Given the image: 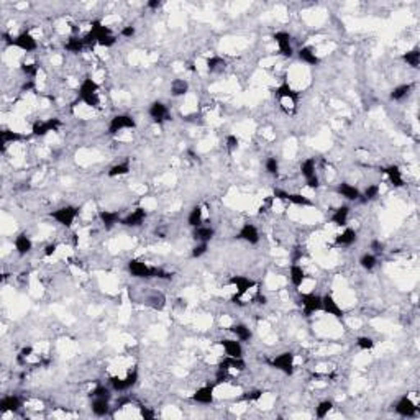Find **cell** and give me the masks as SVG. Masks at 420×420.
I'll list each match as a JSON object with an SVG mask.
<instances>
[{
    "instance_id": "obj_1",
    "label": "cell",
    "mask_w": 420,
    "mask_h": 420,
    "mask_svg": "<svg viewBox=\"0 0 420 420\" xmlns=\"http://www.w3.org/2000/svg\"><path fill=\"white\" fill-rule=\"evenodd\" d=\"M77 100L90 109H98V105H100V85L94 79L85 77L77 89Z\"/></svg>"
},
{
    "instance_id": "obj_2",
    "label": "cell",
    "mask_w": 420,
    "mask_h": 420,
    "mask_svg": "<svg viewBox=\"0 0 420 420\" xmlns=\"http://www.w3.org/2000/svg\"><path fill=\"white\" fill-rule=\"evenodd\" d=\"M4 41L10 46H15V48L22 49L25 52H33L38 48L36 39L30 31H22L17 36H10V35H7V33H4Z\"/></svg>"
},
{
    "instance_id": "obj_3",
    "label": "cell",
    "mask_w": 420,
    "mask_h": 420,
    "mask_svg": "<svg viewBox=\"0 0 420 420\" xmlns=\"http://www.w3.org/2000/svg\"><path fill=\"white\" fill-rule=\"evenodd\" d=\"M79 215V208L76 205H63L51 212V219L56 220L64 228H71Z\"/></svg>"
},
{
    "instance_id": "obj_4",
    "label": "cell",
    "mask_w": 420,
    "mask_h": 420,
    "mask_svg": "<svg viewBox=\"0 0 420 420\" xmlns=\"http://www.w3.org/2000/svg\"><path fill=\"white\" fill-rule=\"evenodd\" d=\"M299 307L302 308L304 317H312L315 312L322 310V295L315 294V292L302 294L299 297Z\"/></svg>"
},
{
    "instance_id": "obj_5",
    "label": "cell",
    "mask_w": 420,
    "mask_h": 420,
    "mask_svg": "<svg viewBox=\"0 0 420 420\" xmlns=\"http://www.w3.org/2000/svg\"><path fill=\"white\" fill-rule=\"evenodd\" d=\"M271 366L274 370H278L281 373H284L286 376H292L294 368H295V354L292 351H284L274 356L271 359Z\"/></svg>"
},
{
    "instance_id": "obj_6",
    "label": "cell",
    "mask_w": 420,
    "mask_h": 420,
    "mask_svg": "<svg viewBox=\"0 0 420 420\" xmlns=\"http://www.w3.org/2000/svg\"><path fill=\"white\" fill-rule=\"evenodd\" d=\"M138 379H140V374H138V370L135 368L133 371H130L125 378H118V376H112L110 378V387L112 391L115 392H125L130 391L131 387H135Z\"/></svg>"
},
{
    "instance_id": "obj_7",
    "label": "cell",
    "mask_w": 420,
    "mask_h": 420,
    "mask_svg": "<svg viewBox=\"0 0 420 420\" xmlns=\"http://www.w3.org/2000/svg\"><path fill=\"white\" fill-rule=\"evenodd\" d=\"M136 128V122L131 115L122 114V115H115L109 123V133L110 135H118L122 133L123 130H135Z\"/></svg>"
},
{
    "instance_id": "obj_8",
    "label": "cell",
    "mask_w": 420,
    "mask_h": 420,
    "mask_svg": "<svg viewBox=\"0 0 420 420\" xmlns=\"http://www.w3.org/2000/svg\"><path fill=\"white\" fill-rule=\"evenodd\" d=\"M127 268H128V273L136 279L154 278V273H156V268L146 265V262L141 261V259H130Z\"/></svg>"
},
{
    "instance_id": "obj_9",
    "label": "cell",
    "mask_w": 420,
    "mask_h": 420,
    "mask_svg": "<svg viewBox=\"0 0 420 420\" xmlns=\"http://www.w3.org/2000/svg\"><path fill=\"white\" fill-rule=\"evenodd\" d=\"M394 412L404 418H412L418 413V407L409 396H402L394 405Z\"/></svg>"
},
{
    "instance_id": "obj_10",
    "label": "cell",
    "mask_w": 420,
    "mask_h": 420,
    "mask_svg": "<svg viewBox=\"0 0 420 420\" xmlns=\"http://www.w3.org/2000/svg\"><path fill=\"white\" fill-rule=\"evenodd\" d=\"M61 120L59 118H48V120H36L31 127V133L35 136H46L51 131H58L61 127Z\"/></svg>"
},
{
    "instance_id": "obj_11",
    "label": "cell",
    "mask_w": 420,
    "mask_h": 420,
    "mask_svg": "<svg viewBox=\"0 0 420 420\" xmlns=\"http://www.w3.org/2000/svg\"><path fill=\"white\" fill-rule=\"evenodd\" d=\"M274 43L278 44L279 52L284 58H292L294 56V48H292V36L287 31H276L273 35Z\"/></svg>"
},
{
    "instance_id": "obj_12",
    "label": "cell",
    "mask_w": 420,
    "mask_h": 420,
    "mask_svg": "<svg viewBox=\"0 0 420 420\" xmlns=\"http://www.w3.org/2000/svg\"><path fill=\"white\" fill-rule=\"evenodd\" d=\"M322 310H324L327 315H332V317L341 320L345 317V310L341 308V305L338 304L332 294H325L322 295Z\"/></svg>"
},
{
    "instance_id": "obj_13",
    "label": "cell",
    "mask_w": 420,
    "mask_h": 420,
    "mask_svg": "<svg viewBox=\"0 0 420 420\" xmlns=\"http://www.w3.org/2000/svg\"><path fill=\"white\" fill-rule=\"evenodd\" d=\"M148 115L151 117V120L156 122V123H163L169 120V109L168 105L161 102V100H154L149 103V109H148Z\"/></svg>"
},
{
    "instance_id": "obj_14",
    "label": "cell",
    "mask_w": 420,
    "mask_h": 420,
    "mask_svg": "<svg viewBox=\"0 0 420 420\" xmlns=\"http://www.w3.org/2000/svg\"><path fill=\"white\" fill-rule=\"evenodd\" d=\"M215 384H205V386H202L199 387L194 394H192V400L197 404H202V405H210V404H214V400H215Z\"/></svg>"
},
{
    "instance_id": "obj_15",
    "label": "cell",
    "mask_w": 420,
    "mask_h": 420,
    "mask_svg": "<svg viewBox=\"0 0 420 420\" xmlns=\"http://www.w3.org/2000/svg\"><path fill=\"white\" fill-rule=\"evenodd\" d=\"M236 238L248 243V245H258L261 236H259V232H258V228H256V225H253V223H245V225L240 228Z\"/></svg>"
},
{
    "instance_id": "obj_16",
    "label": "cell",
    "mask_w": 420,
    "mask_h": 420,
    "mask_svg": "<svg viewBox=\"0 0 420 420\" xmlns=\"http://www.w3.org/2000/svg\"><path fill=\"white\" fill-rule=\"evenodd\" d=\"M146 210H144L143 207H138L135 208L133 212H130L128 215H125L122 217V222H120V225L123 227H130V228H136V227H140L143 225V222L146 220Z\"/></svg>"
},
{
    "instance_id": "obj_17",
    "label": "cell",
    "mask_w": 420,
    "mask_h": 420,
    "mask_svg": "<svg viewBox=\"0 0 420 420\" xmlns=\"http://www.w3.org/2000/svg\"><path fill=\"white\" fill-rule=\"evenodd\" d=\"M274 95L278 98H281V100L282 98H284V100H289L292 105H297V102H299V92L295 90L289 82L279 84L274 90Z\"/></svg>"
},
{
    "instance_id": "obj_18",
    "label": "cell",
    "mask_w": 420,
    "mask_h": 420,
    "mask_svg": "<svg viewBox=\"0 0 420 420\" xmlns=\"http://www.w3.org/2000/svg\"><path fill=\"white\" fill-rule=\"evenodd\" d=\"M220 346L225 351V356H232V358H243V345L240 340L236 338H223L219 341Z\"/></svg>"
},
{
    "instance_id": "obj_19",
    "label": "cell",
    "mask_w": 420,
    "mask_h": 420,
    "mask_svg": "<svg viewBox=\"0 0 420 420\" xmlns=\"http://www.w3.org/2000/svg\"><path fill=\"white\" fill-rule=\"evenodd\" d=\"M230 284L236 287V294L233 297V300H236V299H240L241 295H245L251 287H254V281L246 278V276H233V278L230 279Z\"/></svg>"
},
{
    "instance_id": "obj_20",
    "label": "cell",
    "mask_w": 420,
    "mask_h": 420,
    "mask_svg": "<svg viewBox=\"0 0 420 420\" xmlns=\"http://www.w3.org/2000/svg\"><path fill=\"white\" fill-rule=\"evenodd\" d=\"M383 173L387 176V179H389V182L392 184L394 187H404L405 186V181H404V176H402V171H400V168L397 166V164H391V166H386L381 169Z\"/></svg>"
},
{
    "instance_id": "obj_21",
    "label": "cell",
    "mask_w": 420,
    "mask_h": 420,
    "mask_svg": "<svg viewBox=\"0 0 420 420\" xmlns=\"http://www.w3.org/2000/svg\"><path fill=\"white\" fill-rule=\"evenodd\" d=\"M22 399H20L17 394H9V396H4L0 399V412L7 413V412H12L15 413L22 409Z\"/></svg>"
},
{
    "instance_id": "obj_22",
    "label": "cell",
    "mask_w": 420,
    "mask_h": 420,
    "mask_svg": "<svg viewBox=\"0 0 420 420\" xmlns=\"http://www.w3.org/2000/svg\"><path fill=\"white\" fill-rule=\"evenodd\" d=\"M337 194L341 195L346 200H351V202L359 200V197H361L359 189L356 186H353V184H350V182H340L337 186Z\"/></svg>"
},
{
    "instance_id": "obj_23",
    "label": "cell",
    "mask_w": 420,
    "mask_h": 420,
    "mask_svg": "<svg viewBox=\"0 0 420 420\" xmlns=\"http://www.w3.org/2000/svg\"><path fill=\"white\" fill-rule=\"evenodd\" d=\"M98 219H100L105 230H112L122 222V215L117 210H100L98 212Z\"/></svg>"
},
{
    "instance_id": "obj_24",
    "label": "cell",
    "mask_w": 420,
    "mask_h": 420,
    "mask_svg": "<svg viewBox=\"0 0 420 420\" xmlns=\"http://www.w3.org/2000/svg\"><path fill=\"white\" fill-rule=\"evenodd\" d=\"M245 368H246V363H245V359L243 358L225 356L219 363V370H223L227 373H230V371H245Z\"/></svg>"
},
{
    "instance_id": "obj_25",
    "label": "cell",
    "mask_w": 420,
    "mask_h": 420,
    "mask_svg": "<svg viewBox=\"0 0 420 420\" xmlns=\"http://www.w3.org/2000/svg\"><path fill=\"white\" fill-rule=\"evenodd\" d=\"M13 246H15V251L20 256H26L33 249V241L26 233H18L15 236V241H13Z\"/></svg>"
},
{
    "instance_id": "obj_26",
    "label": "cell",
    "mask_w": 420,
    "mask_h": 420,
    "mask_svg": "<svg viewBox=\"0 0 420 420\" xmlns=\"http://www.w3.org/2000/svg\"><path fill=\"white\" fill-rule=\"evenodd\" d=\"M356 240H358L356 230H353L350 227H345L343 232L335 236V243H337V246H351V245L356 243Z\"/></svg>"
},
{
    "instance_id": "obj_27",
    "label": "cell",
    "mask_w": 420,
    "mask_h": 420,
    "mask_svg": "<svg viewBox=\"0 0 420 420\" xmlns=\"http://www.w3.org/2000/svg\"><path fill=\"white\" fill-rule=\"evenodd\" d=\"M297 58H299V61L305 63L308 66H319L320 64L319 55L315 52L313 48H310V46H302V48L297 51Z\"/></svg>"
},
{
    "instance_id": "obj_28",
    "label": "cell",
    "mask_w": 420,
    "mask_h": 420,
    "mask_svg": "<svg viewBox=\"0 0 420 420\" xmlns=\"http://www.w3.org/2000/svg\"><path fill=\"white\" fill-rule=\"evenodd\" d=\"M289 281H291V284L295 289H299L302 284H304L305 271H304V268H302L300 265H297V262H292L291 268H289Z\"/></svg>"
},
{
    "instance_id": "obj_29",
    "label": "cell",
    "mask_w": 420,
    "mask_h": 420,
    "mask_svg": "<svg viewBox=\"0 0 420 420\" xmlns=\"http://www.w3.org/2000/svg\"><path fill=\"white\" fill-rule=\"evenodd\" d=\"M90 410L95 417H105L110 412V400L109 399H100L94 397L90 402Z\"/></svg>"
},
{
    "instance_id": "obj_30",
    "label": "cell",
    "mask_w": 420,
    "mask_h": 420,
    "mask_svg": "<svg viewBox=\"0 0 420 420\" xmlns=\"http://www.w3.org/2000/svg\"><path fill=\"white\" fill-rule=\"evenodd\" d=\"M215 236V230L214 227H208V225H200V227H195L192 228V238L195 241H202V243H208Z\"/></svg>"
},
{
    "instance_id": "obj_31",
    "label": "cell",
    "mask_w": 420,
    "mask_h": 420,
    "mask_svg": "<svg viewBox=\"0 0 420 420\" xmlns=\"http://www.w3.org/2000/svg\"><path fill=\"white\" fill-rule=\"evenodd\" d=\"M348 219H350V207L348 205H340L338 208L333 210L332 214V223L337 227H346Z\"/></svg>"
},
{
    "instance_id": "obj_32",
    "label": "cell",
    "mask_w": 420,
    "mask_h": 420,
    "mask_svg": "<svg viewBox=\"0 0 420 420\" xmlns=\"http://www.w3.org/2000/svg\"><path fill=\"white\" fill-rule=\"evenodd\" d=\"M412 89H413V84L409 82V84H399L396 85L392 90H391V100L394 102H400V100H404V98H407L410 94H412Z\"/></svg>"
},
{
    "instance_id": "obj_33",
    "label": "cell",
    "mask_w": 420,
    "mask_h": 420,
    "mask_svg": "<svg viewBox=\"0 0 420 420\" xmlns=\"http://www.w3.org/2000/svg\"><path fill=\"white\" fill-rule=\"evenodd\" d=\"M230 332H232L235 335V338L236 340H240L241 343L243 341H249L253 338V332L249 330V327L245 325V324H235L230 327Z\"/></svg>"
},
{
    "instance_id": "obj_34",
    "label": "cell",
    "mask_w": 420,
    "mask_h": 420,
    "mask_svg": "<svg viewBox=\"0 0 420 420\" xmlns=\"http://www.w3.org/2000/svg\"><path fill=\"white\" fill-rule=\"evenodd\" d=\"M84 48H85V41L81 36H71L64 43V49L68 52H72V55H79V52L84 51Z\"/></svg>"
},
{
    "instance_id": "obj_35",
    "label": "cell",
    "mask_w": 420,
    "mask_h": 420,
    "mask_svg": "<svg viewBox=\"0 0 420 420\" xmlns=\"http://www.w3.org/2000/svg\"><path fill=\"white\" fill-rule=\"evenodd\" d=\"M300 174L304 176V179H310V177L317 176V161L315 158H307L305 161H302L300 164Z\"/></svg>"
},
{
    "instance_id": "obj_36",
    "label": "cell",
    "mask_w": 420,
    "mask_h": 420,
    "mask_svg": "<svg viewBox=\"0 0 420 420\" xmlns=\"http://www.w3.org/2000/svg\"><path fill=\"white\" fill-rule=\"evenodd\" d=\"M203 222V210L200 205H194L192 208L189 210V215H187V225L189 227H200Z\"/></svg>"
},
{
    "instance_id": "obj_37",
    "label": "cell",
    "mask_w": 420,
    "mask_h": 420,
    "mask_svg": "<svg viewBox=\"0 0 420 420\" xmlns=\"http://www.w3.org/2000/svg\"><path fill=\"white\" fill-rule=\"evenodd\" d=\"M286 202L292 203V205H297V207H312L313 202L305 197L304 194H297V192H287L286 197Z\"/></svg>"
},
{
    "instance_id": "obj_38",
    "label": "cell",
    "mask_w": 420,
    "mask_h": 420,
    "mask_svg": "<svg viewBox=\"0 0 420 420\" xmlns=\"http://www.w3.org/2000/svg\"><path fill=\"white\" fill-rule=\"evenodd\" d=\"M189 92V82L186 79H174L171 82V95L173 97H184Z\"/></svg>"
},
{
    "instance_id": "obj_39",
    "label": "cell",
    "mask_w": 420,
    "mask_h": 420,
    "mask_svg": "<svg viewBox=\"0 0 420 420\" xmlns=\"http://www.w3.org/2000/svg\"><path fill=\"white\" fill-rule=\"evenodd\" d=\"M205 68L208 72H219V71H223L227 68V61L223 59L222 56H210L207 58V61H205Z\"/></svg>"
},
{
    "instance_id": "obj_40",
    "label": "cell",
    "mask_w": 420,
    "mask_h": 420,
    "mask_svg": "<svg viewBox=\"0 0 420 420\" xmlns=\"http://www.w3.org/2000/svg\"><path fill=\"white\" fill-rule=\"evenodd\" d=\"M379 192H381V187H379V184H370L364 190H363V194H361L359 197V200L366 203V202H373V200H376L378 197H379Z\"/></svg>"
},
{
    "instance_id": "obj_41",
    "label": "cell",
    "mask_w": 420,
    "mask_h": 420,
    "mask_svg": "<svg viewBox=\"0 0 420 420\" xmlns=\"http://www.w3.org/2000/svg\"><path fill=\"white\" fill-rule=\"evenodd\" d=\"M402 61L407 66H410V68L418 69V66H420V49L418 48H413L410 51L404 52V55H402Z\"/></svg>"
},
{
    "instance_id": "obj_42",
    "label": "cell",
    "mask_w": 420,
    "mask_h": 420,
    "mask_svg": "<svg viewBox=\"0 0 420 420\" xmlns=\"http://www.w3.org/2000/svg\"><path fill=\"white\" fill-rule=\"evenodd\" d=\"M359 266L363 268L364 271L371 273L373 269L378 266V256H376V254H373L371 251H370V253L361 254V258H359Z\"/></svg>"
},
{
    "instance_id": "obj_43",
    "label": "cell",
    "mask_w": 420,
    "mask_h": 420,
    "mask_svg": "<svg viewBox=\"0 0 420 420\" xmlns=\"http://www.w3.org/2000/svg\"><path fill=\"white\" fill-rule=\"evenodd\" d=\"M333 410V402L330 399H325V400H320L315 407V417L317 418H325L328 413Z\"/></svg>"
},
{
    "instance_id": "obj_44",
    "label": "cell",
    "mask_w": 420,
    "mask_h": 420,
    "mask_svg": "<svg viewBox=\"0 0 420 420\" xmlns=\"http://www.w3.org/2000/svg\"><path fill=\"white\" fill-rule=\"evenodd\" d=\"M131 171L130 168V163L127 161H123V163H118V164H114L110 169H109V177H120V176H127L128 173Z\"/></svg>"
},
{
    "instance_id": "obj_45",
    "label": "cell",
    "mask_w": 420,
    "mask_h": 420,
    "mask_svg": "<svg viewBox=\"0 0 420 420\" xmlns=\"http://www.w3.org/2000/svg\"><path fill=\"white\" fill-rule=\"evenodd\" d=\"M0 140H2V144L7 146L9 143H15V141H22L23 135L18 133V131H12V130H2L0 131Z\"/></svg>"
},
{
    "instance_id": "obj_46",
    "label": "cell",
    "mask_w": 420,
    "mask_h": 420,
    "mask_svg": "<svg viewBox=\"0 0 420 420\" xmlns=\"http://www.w3.org/2000/svg\"><path fill=\"white\" fill-rule=\"evenodd\" d=\"M90 399H94V397H100V399H112V387L109 386H103V384H97L94 389L90 391Z\"/></svg>"
},
{
    "instance_id": "obj_47",
    "label": "cell",
    "mask_w": 420,
    "mask_h": 420,
    "mask_svg": "<svg viewBox=\"0 0 420 420\" xmlns=\"http://www.w3.org/2000/svg\"><path fill=\"white\" fill-rule=\"evenodd\" d=\"M265 169L269 176H278L279 174V160L276 156H269L265 161Z\"/></svg>"
},
{
    "instance_id": "obj_48",
    "label": "cell",
    "mask_w": 420,
    "mask_h": 420,
    "mask_svg": "<svg viewBox=\"0 0 420 420\" xmlns=\"http://www.w3.org/2000/svg\"><path fill=\"white\" fill-rule=\"evenodd\" d=\"M20 71L23 72L26 77H36L38 71H39V66L36 63H22L20 64Z\"/></svg>"
},
{
    "instance_id": "obj_49",
    "label": "cell",
    "mask_w": 420,
    "mask_h": 420,
    "mask_svg": "<svg viewBox=\"0 0 420 420\" xmlns=\"http://www.w3.org/2000/svg\"><path fill=\"white\" fill-rule=\"evenodd\" d=\"M207 249H208V243L197 241V245H195L192 249H190V256H192L194 259H197V258H202V256L207 253Z\"/></svg>"
},
{
    "instance_id": "obj_50",
    "label": "cell",
    "mask_w": 420,
    "mask_h": 420,
    "mask_svg": "<svg viewBox=\"0 0 420 420\" xmlns=\"http://www.w3.org/2000/svg\"><path fill=\"white\" fill-rule=\"evenodd\" d=\"M33 354H35V350H33V346H25L20 350L18 353V356H17V361L20 364H26V361H28Z\"/></svg>"
},
{
    "instance_id": "obj_51",
    "label": "cell",
    "mask_w": 420,
    "mask_h": 420,
    "mask_svg": "<svg viewBox=\"0 0 420 420\" xmlns=\"http://www.w3.org/2000/svg\"><path fill=\"white\" fill-rule=\"evenodd\" d=\"M374 345H376V341H374L371 337H359L356 340V346L359 348V350H363V351L373 350Z\"/></svg>"
},
{
    "instance_id": "obj_52",
    "label": "cell",
    "mask_w": 420,
    "mask_h": 420,
    "mask_svg": "<svg viewBox=\"0 0 420 420\" xmlns=\"http://www.w3.org/2000/svg\"><path fill=\"white\" fill-rule=\"evenodd\" d=\"M238 144H240V140L236 135H228L225 138V146L228 149V153H233V151L238 149Z\"/></svg>"
},
{
    "instance_id": "obj_53",
    "label": "cell",
    "mask_w": 420,
    "mask_h": 420,
    "mask_svg": "<svg viewBox=\"0 0 420 420\" xmlns=\"http://www.w3.org/2000/svg\"><path fill=\"white\" fill-rule=\"evenodd\" d=\"M262 397V391H249V392H245V396H243V399L245 400H249V402H254V400H259Z\"/></svg>"
},
{
    "instance_id": "obj_54",
    "label": "cell",
    "mask_w": 420,
    "mask_h": 420,
    "mask_svg": "<svg viewBox=\"0 0 420 420\" xmlns=\"http://www.w3.org/2000/svg\"><path fill=\"white\" fill-rule=\"evenodd\" d=\"M370 248H371V253L376 254V256L384 251V245H383V243H381L379 240H373L371 245H370Z\"/></svg>"
},
{
    "instance_id": "obj_55",
    "label": "cell",
    "mask_w": 420,
    "mask_h": 420,
    "mask_svg": "<svg viewBox=\"0 0 420 420\" xmlns=\"http://www.w3.org/2000/svg\"><path fill=\"white\" fill-rule=\"evenodd\" d=\"M120 35L123 38H133L136 35V28H135L133 25H127V26H123V28H122Z\"/></svg>"
},
{
    "instance_id": "obj_56",
    "label": "cell",
    "mask_w": 420,
    "mask_h": 420,
    "mask_svg": "<svg viewBox=\"0 0 420 420\" xmlns=\"http://www.w3.org/2000/svg\"><path fill=\"white\" fill-rule=\"evenodd\" d=\"M305 186L308 189H312V190H317L320 187V179H319V176H313L310 177V179H307L305 181Z\"/></svg>"
},
{
    "instance_id": "obj_57",
    "label": "cell",
    "mask_w": 420,
    "mask_h": 420,
    "mask_svg": "<svg viewBox=\"0 0 420 420\" xmlns=\"http://www.w3.org/2000/svg\"><path fill=\"white\" fill-rule=\"evenodd\" d=\"M58 251V245L56 243H49V245H46L44 246V251H43V254L46 256V258H49V256H52Z\"/></svg>"
},
{
    "instance_id": "obj_58",
    "label": "cell",
    "mask_w": 420,
    "mask_h": 420,
    "mask_svg": "<svg viewBox=\"0 0 420 420\" xmlns=\"http://www.w3.org/2000/svg\"><path fill=\"white\" fill-rule=\"evenodd\" d=\"M140 415H141L144 420H149V418H154V412L149 410L148 407H140Z\"/></svg>"
},
{
    "instance_id": "obj_59",
    "label": "cell",
    "mask_w": 420,
    "mask_h": 420,
    "mask_svg": "<svg viewBox=\"0 0 420 420\" xmlns=\"http://www.w3.org/2000/svg\"><path fill=\"white\" fill-rule=\"evenodd\" d=\"M253 300H256V304H259V305H266L268 304V297H266L265 294H261V292L256 294Z\"/></svg>"
},
{
    "instance_id": "obj_60",
    "label": "cell",
    "mask_w": 420,
    "mask_h": 420,
    "mask_svg": "<svg viewBox=\"0 0 420 420\" xmlns=\"http://www.w3.org/2000/svg\"><path fill=\"white\" fill-rule=\"evenodd\" d=\"M161 5H163V2H161V0H149V2L146 4V7H148L149 10H158V9H160Z\"/></svg>"
},
{
    "instance_id": "obj_61",
    "label": "cell",
    "mask_w": 420,
    "mask_h": 420,
    "mask_svg": "<svg viewBox=\"0 0 420 420\" xmlns=\"http://www.w3.org/2000/svg\"><path fill=\"white\" fill-rule=\"evenodd\" d=\"M33 89H35V81H33V79H30L28 82H25L23 87H22L23 92H28V90H33Z\"/></svg>"
}]
</instances>
